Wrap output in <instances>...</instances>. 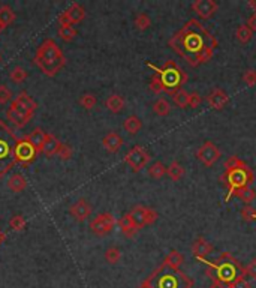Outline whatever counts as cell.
I'll return each mask as SVG.
<instances>
[{"instance_id": "cell-1", "label": "cell", "mask_w": 256, "mask_h": 288, "mask_svg": "<svg viewBox=\"0 0 256 288\" xmlns=\"http://www.w3.org/2000/svg\"><path fill=\"white\" fill-rule=\"evenodd\" d=\"M168 45L191 66L207 63L217 48V39L196 18L183 24L168 41Z\"/></svg>"}, {"instance_id": "cell-51", "label": "cell", "mask_w": 256, "mask_h": 288, "mask_svg": "<svg viewBox=\"0 0 256 288\" xmlns=\"http://www.w3.org/2000/svg\"><path fill=\"white\" fill-rule=\"evenodd\" d=\"M208 288H225V287H217V285H213V284H211Z\"/></svg>"}, {"instance_id": "cell-21", "label": "cell", "mask_w": 256, "mask_h": 288, "mask_svg": "<svg viewBox=\"0 0 256 288\" xmlns=\"http://www.w3.org/2000/svg\"><path fill=\"white\" fill-rule=\"evenodd\" d=\"M126 105V101L122 95H117V93H113L109 95L105 101V107L108 108L109 111L114 113V114H119L120 111H123V108Z\"/></svg>"}, {"instance_id": "cell-32", "label": "cell", "mask_w": 256, "mask_h": 288, "mask_svg": "<svg viewBox=\"0 0 256 288\" xmlns=\"http://www.w3.org/2000/svg\"><path fill=\"white\" fill-rule=\"evenodd\" d=\"M235 38L238 39V42L241 44H247L252 38H253V32L246 26V24H240L235 30Z\"/></svg>"}, {"instance_id": "cell-25", "label": "cell", "mask_w": 256, "mask_h": 288, "mask_svg": "<svg viewBox=\"0 0 256 288\" xmlns=\"http://www.w3.org/2000/svg\"><path fill=\"white\" fill-rule=\"evenodd\" d=\"M17 15L14 12V9L8 5L0 6V29H5L9 24H12L15 21Z\"/></svg>"}, {"instance_id": "cell-4", "label": "cell", "mask_w": 256, "mask_h": 288, "mask_svg": "<svg viewBox=\"0 0 256 288\" xmlns=\"http://www.w3.org/2000/svg\"><path fill=\"white\" fill-rule=\"evenodd\" d=\"M34 63L47 77H56L63 69L66 59L60 47L53 39H45L36 50Z\"/></svg>"}, {"instance_id": "cell-47", "label": "cell", "mask_w": 256, "mask_h": 288, "mask_svg": "<svg viewBox=\"0 0 256 288\" xmlns=\"http://www.w3.org/2000/svg\"><path fill=\"white\" fill-rule=\"evenodd\" d=\"M12 98V92L6 86H0V104H6Z\"/></svg>"}, {"instance_id": "cell-19", "label": "cell", "mask_w": 256, "mask_h": 288, "mask_svg": "<svg viewBox=\"0 0 256 288\" xmlns=\"http://www.w3.org/2000/svg\"><path fill=\"white\" fill-rule=\"evenodd\" d=\"M102 146L109 153H117L123 146V138L117 132H108L102 138Z\"/></svg>"}, {"instance_id": "cell-14", "label": "cell", "mask_w": 256, "mask_h": 288, "mask_svg": "<svg viewBox=\"0 0 256 288\" xmlns=\"http://www.w3.org/2000/svg\"><path fill=\"white\" fill-rule=\"evenodd\" d=\"M32 117H33V113H29L27 110H24V108L21 105H18L15 101H12L11 107L6 110V119L20 128L24 126L26 123H29Z\"/></svg>"}, {"instance_id": "cell-12", "label": "cell", "mask_w": 256, "mask_h": 288, "mask_svg": "<svg viewBox=\"0 0 256 288\" xmlns=\"http://www.w3.org/2000/svg\"><path fill=\"white\" fill-rule=\"evenodd\" d=\"M86 18V9L80 3H72L64 12L60 14L59 17V24L60 26H72L81 23Z\"/></svg>"}, {"instance_id": "cell-10", "label": "cell", "mask_w": 256, "mask_h": 288, "mask_svg": "<svg viewBox=\"0 0 256 288\" xmlns=\"http://www.w3.org/2000/svg\"><path fill=\"white\" fill-rule=\"evenodd\" d=\"M150 153L141 146H133L125 156V162L136 173L141 171L144 167H147L150 162Z\"/></svg>"}, {"instance_id": "cell-2", "label": "cell", "mask_w": 256, "mask_h": 288, "mask_svg": "<svg viewBox=\"0 0 256 288\" xmlns=\"http://www.w3.org/2000/svg\"><path fill=\"white\" fill-rule=\"evenodd\" d=\"M199 261L207 266V275L211 278L213 285L231 288L237 281L246 278L244 266L229 252H224L221 257L211 261H208L207 258Z\"/></svg>"}, {"instance_id": "cell-8", "label": "cell", "mask_w": 256, "mask_h": 288, "mask_svg": "<svg viewBox=\"0 0 256 288\" xmlns=\"http://www.w3.org/2000/svg\"><path fill=\"white\" fill-rule=\"evenodd\" d=\"M129 215H130V218H132V221H133V224L136 225L138 230H141L142 227L155 224L159 218V213L155 209L145 207V206H141V204L132 207Z\"/></svg>"}, {"instance_id": "cell-41", "label": "cell", "mask_w": 256, "mask_h": 288, "mask_svg": "<svg viewBox=\"0 0 256 288\" xmlns=\"http://www.w3.org/2000/svg\"><path fill=\"white\" fill-rule=\"evenodd\" d=\"M241 218H243V221H246V222L256 221V210H255L250 204H246V206L241 209Z\"/></svg>"}, {"instance_id": "cell-27", "label": "cell", "mask_w": 256, "mask_h": 288, "mask_svg": "<svg viewBox=\"0 0 256 288\" xmlns=\"http://www.w3.org/2000/svg\"><path fill=\"white\" fill-rule=\"evenodd\" d=\"M18 105H21L23 108H24V110H27L29 113H33L34 114V111H36V107H38V105H36V102L29 96V93L27 92H21L15 99H14Z\"/></svg>"}, {"instance_id": "cell-30", "label": "cell", "mask_w": 256, "mask_h": 288, "mask_svg": "<svg viewBox=\"0 0 256 288\" xmlns=\"http://www.w3.org/2000/svg\"><path fill=\"white\" fill-rule=\"evenodd\" d=\"M29 77V72L23 68V66H15L11 72H9V80L15 84H21L23 81H26Z\"/></svg>"}, {"instance_id": "cell-29", "label": "cell", "mask_w": 256, "mask_h": 288, "mask_svg": "<svg viewBox=\"0 0 256 288\" xmlns=\"http://www.w3.org/2000/svg\"><path fill=\"white\" fill-rule=\"evenodd\" d=\"M183 261H185V257H183L177 249L169 251V252H168V255H166L165 260H163V263H166L168 266L175 267V269H180V266L183 264Z\"/></svg>"}, {"instance_id": "cell-3", "label": "cell", "mask_w": 256, "mask_h": 288, "mask_svg": "<svg viewBox=\"0 0 256 288\" xmlns=\"http://www.w3.org/2000/svg\"><path fill=\"white\" fill-rule=\"evenodd\" d=\"M138 288H193V279L180 269L160 263Z\"/></svg>"}, {"instance_id": "cell-46", "label": "cell", "mask_w": 256, "mask_h": 288, "mask_svg": "<svg viewBox=\"0 0 256 288\" xmlns=\"http://www.w3.org/2000/svg\"><path fill=\"white\" fill-rule=\"evenodd\" d=\"M202 102V96L198 92H192L189 93V107L191 108H198Z\"/></svg>"}, {"instance_id": "cell-44", "label": "cell", "mask_w": 256, "mask_h": 288, "mask_svg": "<svg viewBox=\"0 0 256 288\" xmlns=\"http://www.w3.org/2000/svg\"><path fill=\"white\" fill-rule=\"evenodd\" d=\"M243 81L249 86V87H252V86H255L256 84V71L255 69H247L244 74H243Z\"/></svg>"}, {"instance_id": "cell-42", "label": "cell", "mask_w": 256, "mask_h": 288, "mask_svg": "<svg viewBox=\"0 0 256 288\" xmlns=\"http://www.w3.org/2000/svg\"><path fill=\"white\" fill-rule=\"evenodd\" d=\"M149 87H150V90H152L153 93H162V92H165L163 84H162V81H160V78H159L158 74H153V75H152L150 83H149Z\"/></svg>"}, {"instance_id": "cell-37", "label": "cell", "mask_w": 256, "mask_h": 288, "mask_svg": "<svg viewBox=\"0 0 256 288\" xmlns=\"http://www.w3.org/2000/svg\"><path fill=\"white\" fill-rule=\"evenodd\" d=\"M78 102H80V105L84 108V110H93V108L96 107V104H97V99H96V96L93 93L87 92V93H83L80 96Z\"/></svg>"}, {"instance_id": "cell-36", "label": "cell", "mask_w": 256, "mask_h": 288, "mask_svg": "<svg viewBox=\"0 0 256 288\" xmlns=\"http://www.w3.org/2000/svg\"><path fill=\"white\" fill-rule=\"evenodd\" d=\"M120 258H122V251L117 246H109L105 251V260L109 264H117L120 261Z\"/></svg>"}, {"instance_id": "cell-34", "label": "cell", "mask_w": 256, "mask_h": 288, "mask_svg": "<svg viewBox=\"0 0 256 288\" xmlns=\"http://www.w3.org/2000/svg\"><path fill=\"white\" fill-rule=\"evenodd\" d=\"M234 197L240 198V200H241L243 203H246V204H250V203H253V200L256 198V192H255V189H252L250 186H247V188H241V189L235 191Z\"/></svg>"}, {"instance_id": "cell-45", "label": "cell", "mask_w": 256, "mask_h": 288, "mask_svg": "<svg viewBox=\"0 0 256 288\" xmlns=\"http://www.w3.org/2000/svg\"><path fill=\"white\" fill-rule=\"evenodd\" d=\"M57 155H59V158H60L62 161H67V159H70V158H72V155H74V152H72V147L69 146V144H64V143H63Z\"/></svg>"}, {"instance_id": "cell-11", "label": "cell", "mask_w": 256, "mask_h": 288, "mask_svg": "<svg viewBox=\"0 0 256 288\" xmlns=\"http://www.w3.org/2000/svg\"><path fill=\"white\" fill-rule=\"evenodd\" d=\"M221 156H222L221 149H219L213 141H205L202 146L196 150V158L205 167H213Z\"/></svg>"}, {"instance_id": "cell-33", "label": "cell", "mask_w": 256, "mask_h": 288, "mask_svg": "<svg viewBox=\"0 0 256 288\" xmlns=\"http://www.w3.org/2000/svg\"><path fill=\"white\" fill-rule=\"evenodd\" d=\"M57 33H59V38H60L62 41H64V42L72 41V39H74L75 36L78 35L77 29H74L72 26H60L59 30H57Z\"/></svg>"}, {"instance_id": "cell-16", "label": "cell", "mask_w": 256, "mask_h": 288, "mask_svg": "<svg viewBox=\"0 0 256 288\" xmlns=\"http://www.w3.org/2000/svg\"><path fill=\"white\" fill-rule=\"evenodd\" d=\"M69 213H70V216H72V218H74L75 221L83 222V221H86V219L89 218V216L92 215V206L89 204L87 200L80 198V200H77L75 203H72V204H70Z\"/></svg>"}, {"instance_id": "cell-49", "label": "cell", "mask_w": 256, "mask_h": 288, "mask_svg": "<svg viewBox=\"0 0 256 288\" xmlns=\"http://www.w3.org/2000/svg\"><path fill=\"white\" fill-rule=\"evenodd\" d=\"M246 26H247L252 32H256V14H252V15L247 18Z\"/></svg>"}, {"instance_id": "cell-22", "label": "cell", "mask_w": 256, "mask_h": 288, "mask_svg": "<svg viewBox=\"0 0 256 288\" xmlns=\"http://www.w3.org/2000/svg\"><path fill=\"white\" fill-rule=\"evenodd\" d=\"M117 225H119V228H120V231L126 236V237H133L136 233H138V228H136V225L133 224V221H132V218H130V215L129 213H126V215H123L122 218L117 221Z\"/></svg>"}, {"instance_id": "cell-50", "label": "cell", "mask_w": 256, "mask_h": 288, "mask_svg": "<svg viewBox=\"0 0 256 288\" xmlns=\"http://www.w3.org/2000/svg\"><path fill=\"white\" fill-rule=\"evenodd\" d=\"M249 8L253 11V14H256V0H249Z\"/></svg>"}, {"instance_id": "cell-20", "label": "cell", "mask_w": 256, "mask_h": 288, "mask_svg": "<svg viewBox=\"0 0 256 288\" xmlns=\"http://www.w3.org/2000/svg\"><path fill=\"white\" fill-rule=\"evenodd\" d=\"M24 140L32 144L36 152L41 153L42 152V147H44V143L47 140V132L44 129H41V128H34L30 134H27L24 137Z\"/></svg>"}, {"instance_id": "cell-40", "label": "cell", "mask_w": 256, "mask_h": 288, "mask_svg": "<svg viewBox=\"0 0 256 288\" xmlns=\"http://www.w3.org/2000/svg\"><path fill=\"white\" fill-rule=\"evenodd\" d=\"M9 227L14 231H23L26 228V219L23 218L21 215H14L12 218L9 219Z\"/></svg>"}, {"instance_id": "cell-28", "label": "cell", "mask_w": 256, "mask_h": 288, "mask_svg": "<svg viewBox=\"0 0 256 288\" xmlns=\"http://www.w3.org/2000/svg\"><path fill=\"white\" fill-rule=\"evenodd\" d=\"M185 168L181 167V164L180 162H177V161H174V162H171L168 167H166V176L171 179V180H174V182H178V180L185 176Z\"/></svg>"}, {"instance_id": "cell-31", "label": "cell", "mask_w": 256, "mask_h": 288, "mask_svg": "<svg viewBox=\"0 0 256 288\" xmlns=\"http://www.w3.org/2000/svg\"><path fill=\"white\" fill-rule=\"evenodd\" d=\"M153 111H155L158 116L165 117V116H168L169 111H171V105H169V102H168L165 98H159V99L153 104Z\"/></svg>"}, {"instance_id": "cell-35", "label": "cell", "mask_w": 256, "mask_h": 288, "mask_svg": "<svg viewBox=\"0 0 256 288\" xmlns=\"http://www.w3.org/2000/svg\"><path fill=\"white\" fill-rule=\"evenodd\" d=\"M172 101L178 108H186L189 107V93L185 89H180L172 95Z\"/></svg>"}, {"instance_id": "cell-43", "label": "cell", "mask_w": 256, "mask_h": 288, "mask_svg": "<svg viewBox=\"0 0 256 288\" xmlns=\"http://www.w3.org/2000/svg\"><path fill=\"white\" fill-rule=\"evenodd\" d=\"M244 276L256 281V258L250 260L247 266H244Z\"/></svg>"}, {"instance_id": "cell-23", "label": "cell", "mask_w": 256, "mask_h": 288, "mask_svg": "<svg viewBox=\"0 0 256 288\" xmlns=\"http://www.w3.org/2000/svg\"><path fill=\"white\" fill-rule=\"evenodd\" d=\"M6 185H8V188H9L12 192L20 194V192H23V191L27 188V179H26L23 174H20V173H14V174H11V177L8 179Z\"/></svg>"}, {"instance_id": "cell-13", "label": "cell", "mask_w": 256, "mask_h": 288, "mask_svg": "<svg viewBox=\"0 0 256 288\" xmlns=\"http://www.w3.org/2000/svg\"><path fill=\"white\" fill-rule=\"evenodd\" d=\"M36 155L38 152L34 150V147L29 141H26L24 138L23 140H18L17 144H15V149H14V158L17 162L20 164H30L36 159Z\"/></svg>"}, {"instance_id": "cell-39", "label": "cell", "mask_w": 256, "mask_h": 288, "mask_svg": "<svg viewBox=\"0 0 256 288\" xmlns=\"http://www.w3.org/2000/svg\"><path fill=\"white\" fill-rule=\"evenodd\" d=\"M133 24H135V27L138 29V30H147L150 26H152V20H150V17L145 14V12H139L136 17H135V20H133Z\"/></svg>"}, {"instance_id": "cell-15", "label": "cell", "mask_w": 256, "mask_h": 288, "mask_svg": "<svg viewBox=\"0 0 256 288\" xmlns=\"http://www.w3.org/2000/svg\"><path fill=\"white\" fill-rule=\"evenodd\" d=\"M207 104L213 108V110H224V108L229 104V96L224 89L214 87L205 98Z\"/></svg>"}, {"instance_id": "cell-17", "label": "cell", "mask_w": 256, "mask_h": 288, "mask_svg": "<svg viewBox=\"0 0 256 288\" xmlns=\"http://www.w3.org/2000/svg\"><path fill=\"white\" fill-rule=\"evenodd\" d=\"M191 8L202 20H208L216 14L219 6H217V3L214 2V0H195V2L191 5Z\"/></svg>"}, {"instance_id": "cell-38", "label": "cell", "mask_w": 256, "mask_h": 288, "mask_svg": "<svg viewBox=\"0 0 256 288\" xmlns=\"http://www.w3.org/2000/svg\"><path fill=\"white\" fill-rule=\"evenodd\" d=\"M149 176L153 179H162L163 176H166V167L160 161H156L149 167Z\"/></svg>"}, {"instance_id": "cell-7", "label": "cell", "mask_w": 256, "mask_h": 288, "mask_svg": "<svg viewBox=\"0 0 256 288\" xmlns=\"http://www.w3.org/2000/svg\"><path fill=\"white\" fill-rule=\"evenodd\" d=\"M18 140L14 138L11 131L0 123V177L6 174V171L14 165V149Z\"/></svg>"}, {"instance_id": "cell-6", "label": "cell", "mask_w": 256, "mask_h": 288, "mask_svg": "<svg viewBox=\"0 0 256 288\" xmlns=\"http://www.w3.org/2000/svg\"><path fill=\"white\" fill-rule=\"evenodd\" d=\"M147 66L152 68L155 71V74L159 75V78H160V81L163 84L165 92L169 93L171 96L175 92H178L183 84L188 83L186 72L183 71L174 60H166L162 68H159V66H156L153 63H149V62H147Z\"/></svg>"}, {"instance_id": "cell-18", "label": "cell", "mask_w": 256, "mask_h": 288, "mask_svg": "<svg viewBox=\"0 0 256 288\" xmlns=\"http://www.w3.org/2000/svg\"><path fill=\"white\" fill-rule=\"evenodd\" d=\"M213 245L205 240L202 236H198L195 240H193V245H192V254L196 260H205L211 252H213Z\"/></svg>"}, {"instance_id": "cell-48", "label": "cell", "mask_w": 256, "mask_h": 288, "mask_svg": "<svg viewBox=\"0 0 256 288\" xmlns=\"http://www.w3.org/2000/svg\"><path fill=\"white\" fill-rule=\"evenodd\" d=\"M238 164H241V159H240L237 155H232V156H229V158L225 161L224 168H225V170H228V168H234V167H237Z\"/></svg>"}, {"instance_id": "cell-24", "label": "cell", "mask_w": 256, "mask_h": 288, "mask_svg": "<svg viewBox=\"0 0 256 288\" xmlns=\"http://www.w3.org/2000/svg\"><path fill=\"white\" fill-rule=\"evenodd\" d=\"M62 144L63 143H60L59 138H56L53 134H47V140L44 143V147H42L41 153H44L45 156H56L62 147Z\"/></svg>"}, {"instance_id": "cell-9", "label": "cell", "mask_w": 256, "mask_h": 288, "mask_svg": "<svg viewBox=\"0 0 256 288\" xmlns=\"http://www.w3.org/2000/svg\"><path fill=\"white\" fill-rule=\"evenodd\" d=\"M116 224H117V221H116L113 213H109V212L99 213L90 221V231L95 236L103 237V236H106V234H109L113 231Z\"/></svg>"}, {"instance_id": "cell-5", "label": "cell", "mask_w": 256, "mask_h": 288, "mask_svg": "<svg viewBox=\"0 0 256 288\" xmlns=\"http://www.w3.org/2000/svg\"><path fill=\"white\" fill-rule=\"evenodd\" d=\"M253 179H255V174H253L252 168L244 161H241V164H238L234 168L225 170V173L219 177V180H221V182L228 188L225 203H228L234 197L235 191L250 186L253 183Z\"/></svg>"}, {"instance_id": "cell-26", "label": "cell", "mask_w": 256, "mask_h": 288, "mask_svg": "<svg viewBox=\"0 0 256 288\" xmlns=\"http://www.w3.org/2000/svg\"><path fill=\"white\" fill-rule=\"evenodd\" d=\"M123 128H125V131H126L128 134L135 135V134H138V132L141 131V128H142V120H141L138 116H133V114H132V116H129V117L125 119Z\"/></svg>"}]
</instances>
